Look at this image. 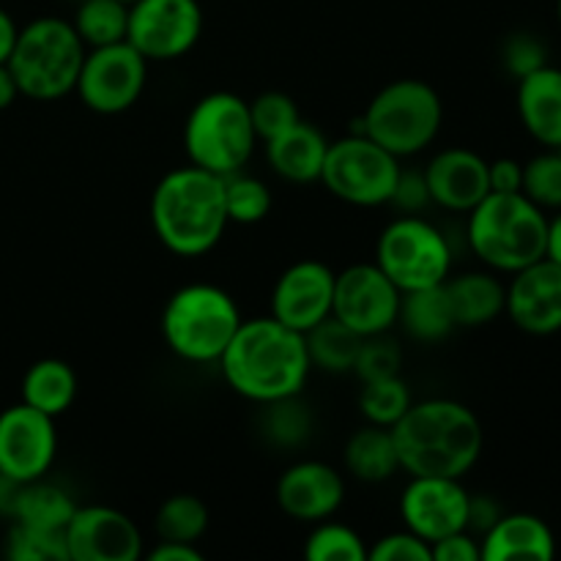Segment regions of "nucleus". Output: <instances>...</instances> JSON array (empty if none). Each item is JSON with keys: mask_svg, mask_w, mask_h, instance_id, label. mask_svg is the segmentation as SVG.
Returning <instances> with one entry per match:
<instances>
[{"mask_svg": "<svg viewBox=\"0 0 561 561\" xmlns=\"http://www.w3.org/2000/svg\"><path fill=\"white\" fill-rule=\"evenodd\" d=\"M88 47L75 25L60 16H38L16 33L9 55L20 96L33 102H55L75 91Z\"/></svg>", "mask_w": 561, "mask_h": 561, "instance_id": "obj_5", "label": "nucleus"}, {"mask_svg": "<svg viewBox=\"0 0 561 561\" xmlns=\"http://www.w3.org/2000/svg\"><path fill=\"white\" fill-rule=\"evenodd\" d=\"M471 493L455 477H411L400 493L403 529L433 546L453 531L469 529Z\"/></svg>", "mask_w": 561, "mask_h": 561, "instance_id": "obj_15", "label": "nucleus"}, {"mask_svg": "<svg viewBox=\"0 0 561 561\" xmlns=\"http://www.w3.org/2000/svg\"><path fill=\"white\" fill-rule=\"evenodd\" d=\"M400 365H403V354H400V345L394 340H389L387 334H376V337H365L359 345V354H356L354 370L356 378L362 383L376 381V378H389L400 376Z\"/></svg>", "mask_w": 561, "mask_h": 561, "instance_id": "obj_39", "label": "nucleus"}, {"mask_svg": "<svg viewBox=\"0 0 561 561\" xmlns=\"http://www.w3.org/2000/svg\"><path fill=\"white\" fill-rule=\"evenodd\" d=\"M153 529H157L159 540L195 542L197 546V540L208 529V507L192 493H175L159 504Z\"/></svg>", "mask_w": 561, "mask_h": 561, "instance_id": "obj_31", "label": "nucleus"}, {"mask_svg": "<svg viewBox=\"0 0 561 561\" xmlns=\"http://www.w3.org/2000/svg\"><path fill=\"white\" fill-rule=\"evenodd\" d=\"M546 44H542L535 33H513L502 47L504 69H507L515 80H520V77L531 75V71H537L540 66H546Z\"/></svg>", "mask_w": 561, "mask_h": 561, "instance_id": "obj_41", "label": "nucleus"}, {"mask_svg": "<svg viewBox=\"0 0 561 561\" xmlns=\"http://www.w3.org/2000/svg\"><path fill=\"white\" fill-rule=\"evenodd\" d=\"M263 436L268 438L277 447H299L310 438L312 433V416L307 411L305 403H299V394L296 398L277 400V403L263 405Z\"/></svg>", "mask_w": 561, "mask_h": 561, "instance_id": "obj_35", "label": "nucleus"}, {"mask_svg": "<svg viewBox=\"0 0 561 561\" xmlns=\"http://www.w3.org/2000/svg\"><path fill=\"white\" fill-rule=\"evenodd\" d=\"M546 257L561 266V208L557 217L548 219V239H546Z\"/></svg>", "mask_w": 561, "mask_h": 561, "instance_id": "obj_49", "label": "nucleus"}, {"mask_svg": "<svg viewBox=\"0 0 561 561\" xmlns=\"http://www.w3.org/2000/svg\"><path fill=\"white\" fill-rule=\"evenodd\" d=\"M305 557L310 561H365L367 546L359 531L340 520H318L312 524L305 542Z\"/></svg>", "mask_w": 561, "mask_h": 561, "instance_id": "obj_33", "label": "nucleus"}, {"mask_svg": "<svg viewBox=\"0 0 561 561\" xmlns=\"http://www.w3.org/2000/svg\"><path fill=\"white\" fill-rule=\"evenodd\" d=\"M504 312L526 334L548 337L561 332V266L551 257L529 263L513 274Z\"/></svg>", "mask_w": 561, "mask_h": 561, "instance_id": "obj_18", "label": "nucleus"}, {"mask_svg": "<svg viewBox=\"0 0 561 561\" xmlns=\"http://www.w3.org/2000/svg\"><path fill=\"white\" fill-rule=\"evenodd\" d=\"M422 173H425L431 203L447 211L469 214L491 195L488 159L471 148H444Z\"/></svg>", "mask_w": 561, "mask_h": 561, "instance_id": "obj_20", "label": "nucleus"}, {"mask_svg": "<svg viewBox=\"0 0 561 561\" xmlns=\"http://www.w3.org/2000/svg\"><path fill=\"white\" fill-rule=\"evenodd\" d=\"M58 455V431L53 416L27 403L0 411V474L14 482L47 477Z\"/></svg>", "mask_w": 561, "mask_h": 561, "instance_id": "obj_14", "label": "nucleus"}, {"mask_svg": "<svg viewBox=\"0 0 561 561\" xmlns=\"http://www.w3.org/2000/svg\"><path fill=\"white\" fill-rule=\"evenodd\" d=\"M449 239L422 214H400L376 241V266L392 279L400 294L444 285L453 274Z\"/></svg>", "mask_w": 561, "mask_h": 561, "instance_id": "obj_9", "label": "nucleus"}, {"mask_svg": "<svg viewBox=\"0 0 561 561\" xmlns=\"http://www.w3.org/2000/svg\"><path fill=\"white\" fill-rule=\"evenodd\" d=\"M151 561H203V553L197 551L195 542H175V540H159L157 546L148 551Z\"/></svg>", "mask_w": 561, "mask_h": 561, "instance_id": "obj_46", "label": "nucleus"}, {"mask_svg": "<svg viewBox=\"0 0 561 561\" xmlns=\"http://www.w3.org/2000/svg\"><path fill=\"white\" fill-rule=\"evenodd\" d=\"M389 206L398 208L400 214H422L431 206V192H427V181L422 170H403L400 168L398 181H394V192L389 197Z\"/></svg>", "mask_w": 561, "mask_h": 561, "instance_id": "obj_42", "label": "nucleus"}, {"mask_svg": "<svg viewBox=\"0 0 561 561\" xmlns=\"http://www.w3.org/2000/svg\"><path fill=\"white\" fill-rule=\"evenodd\" d=\"M257 146L250 102L239 93L214 91L197 99L184 124L190 164L214 175H233L247 168Z\"/></svg>", "mask_w": 561, "mask_h": 561, "instance_id": "obj_7", "label": "nucleus"}, {"mask_svg": "<svg viewBox=\"0 0 561 561\" xmlns=\"http://www.w3.org/2000/svg\"><path fill=\"white\" fill-rule=\"evenodd\" d=\"M121 3H126V5H131V3H135V0H121Z\"/></svg>", "mask_w": 561, "mask_h": 561, "instance_id": "obj_51", "label": "nucleus"}, {"mask_svg": "<svg viewBox=\"0 0 561 561\" xmlns=\"http://www.w3.org/2000/svg\"><path fill=\"white\" fill-rule=\"evenodd\" d=\"M250 118L255 126L257 140L266 142L272 137L283 135L290 126H296L301 121L299 107H296L294 99L283 91H266L261 96H255L250 102Z\"/></svg>", "mask_w": 561, "mask_h": 561, "instance_id": "obj_38", "label": "nucleus"}, {"mask_svg": "<svg viewBox=\"0 0 561 561\" xmlns=\"http://www.w3.org/2000/svg\"><path fill=\"white\" fill-rule=\"evenodd\" d=\"M16 33H20V27H16L14 16L0 9V64H9V55L16 44Z\"/></svg>", "mask_w": 561, "mask_h": 561, "instance_id": "obj_47", "label": "nucleus"}, {"mask_svg": "<svg viewBox=\"0 0 561 561\" xmlns=\"http://www.w3.org/2000/svg\"><path fill=\"white\" fill-rule=\"evenodd\" d=\"M148 85V60L129 42L85 53L75 93L99 115H121L140 102Z\"/></svg>", "mask_w": 561, "mask_h": 561, "instance_id": "obj_11", "label": "nucleus"}, {"mask_svg": "<svg viewBox=\"0 0 561 561\" xmlns=\"http://www.w3.org/2000/svg\"><path fill=\"white\" fill-rule=\"evenodd\" d=\"M75 510L77 502L71 499V493L42 477V480L22 482L20 491H16L14 510H11V520L36 526V529L64 531Z\"/></svg>", "mask_w": 561, "mask_h": 561, "instance_id": "obj_28", "label": "nucleus"}, {"mask_svg": "<svg viewBox=\"0 0 561 561\" xmlns=\"http://www.w3.org/2000/svg\"><path fill=\"white\" fill-rule=\"evenodd\" d=\"M466 239L488 268L515 274L546 257L548 214L524 192H491L469 211Z\"/></svg>", "mask_w": 561, "mask_h": 561, "instance_id": "obj_4", "label": "nucleus"}, {"mask_svg": "<svg viewBox=\"0 0 561 561\" xmlns=\"http://www.w3.org/2000/svg\"><path fill=\"white\" fill-rule=\"evenodd\" d=\"M502 507L493 502L491 496H471L469 502V531H474L477 537L485 535L499 518H502Z\"/></svg>", "mask_w": 561, "mask_h": 561, "instance_id": "obj_45", "label": "nucleus"}, {"mask_svg": "<svg viewBox=\"0 0 561 561\" xmlns=\"http://www.w3.org/2000/svg\"><path fill=\"white\" fill-rule=\"evenodd\" d=\"M444 124V104L425 80L403 77L383 85L362 115V135L376 140L398 159L433 146Z\"/></svg>", "mask_w": 561, "mask_h": 561, "instance_id": "obj_8", "label": "nucleus"}, {"mask_svg": "<svg viewBox=\"0 0 561 561\" xmlns=\"http://www.w3.org/2000/svg\"><path fill=\"white\" fill-rule=\"evenodd\" d=\"M400 471L409 477H455L463 480L480 460L485 431L469 405L453 398L411 403L392 427Z\"/></svg>", "mask_w": 561, "mask_h": 561, "instance_id": "obj_2", "label": "nucleus"}, {"mask_svg": "<svg viewBox=\"0 0 561 561\" xmlns=\"http://www.w3.org/2000/svg\"><path fill=\"white\" fill-rule=\"evenodd\" d=\"M77 389L80 383L69 362L49 356V359L33 362L22 376V403L58 420L75 405Z\"/></svg>", "mask_w": 561, "mask_h": 561, "instance_id": "obj_26", "label": "nucleus"}, {"mask_svg": "<svg viewBox=\"0 0 561 561\" xmlns=\"http://www.w3.org/2000/svg\"><path fill=\"white\" fill-rule=\"evenodd\" d=\"M433 561H482L480 537L469 529L453 531L431 546Z\"/></svg>", "mask_w": 561, "mask_h": 561, "instance_id": "obj_43", "label": "nucleus"}, {"mask_svg": "<svg viewBox=\"0 0 561 561\" xmlns=\"http://www.w3.org/2000/svg\"><path fill=\"white\" fill-rule=\"evenodd\" d=\"M71 25L88 49L126 42L129 5L121 0H80Z\"/></svg>", "mask_w": 561, "mask_h": 561, "instance_id": "obj_30", "label": "nucleus"}, {"mask_svg": "<svg viewBox=\"0 0 561 561\" xmlns=\"http://www.w3.org/2000/svg\"><path fill=\"white\" fill-rule=\"evenodd\" d=\"M263 146H266L268 168L288 184H312V181L321 179L329 140L318 126L299 121Z\"/></svg>", "mask_w": 561, "mask_h": 561, "instance_id": "obj_23", "label": "nucleus"}, {"mask_svg": "<svg viewBox=\"0 0 561 561\" xmlns=\"http://www.w3.org/2000/svg\"><path fill=\"white\" fill-rule=\"evenodd\" d=\"M526 197L542 211H559L561 208V148H548L546 153H537L535 159L524 164V186Z\"/></svg>", "mask_w": 561, "mask_h": 561, "instance_id": "obj_36", "label": "nucleus"}, {"mask_svg": "<svg viewBox=\"0 0 561 561\" xmlns=\"http://www.w3.org/2000/svg\"><path fill=\"white\" fill-rule=\"evenodd\" d=\"M488 181H491V192H520L524 186V164L518 159H496V162H488Z\"/></svg>", "mask_w": 561, "mask_h": 561, "instance_id": "obj_44", "label": "nucleus"}, {"mask_svg": "<svg viewBox=\"0 0 561 561\" xmlns=\"http://www.w3.org/2000/svg\"><path fill=\"white\" fill-rule=\"evenodd\" d=\"M203 9L197 0H135L126 42L148 60H179L201 42Z\"/></svg>", "mask_w": 561, "mask_h": 561, "instance_id": "obj_12", "label": "nucleus"}, {"mask_svg": "<svg viewBox=\"0 0 561 561\" xmlns=\"http://www.w3.org/2000/svg\"><path fill=\"white\" fill-rule=\"evenodd\" d=\"M64 537L69 561H137L142 557V531L129 515L107 504H77Z\"/></svg>", "mask_w": 561, "mask_h": 561, "instance_id": "obj_16", "label": "nucleus"}, {"mask_svg": "<svg viewBox=\"0 0 561 561\" xmlns=\"http://www.w3.org/2000/svg\"><path fill=\"white\" fill-rule=\"evenodd\" d=\"M518 115L540 146L561 148V69L546 64L520 77Z\"/></svg>", "mask_w": 561, "mask_h": 561, "instance_id": "obj_22", "label": "nucleus"}, {"mask_svg": "<svg viewBox=\"0 0 561 561\" xmlns=\"http://www.w3.org/2000/svg\"><path fill=\"white\" fill-rule=\"evenodd\" d=\"M148 217L164 250L181 257L206 255L222 241L230 225L222 175L195 164L170 170L153 186Z\"/></svg>", "mask_w": 561, "mask_h": 561, "instance_id": "obj_3", "label": "nucleus"}, {"mask_svg": "<svg viewBox=\"0 0 561 561\" xmlns=\"http://www.w3.org/2000/svg\"><path fill=\"white\" fill-rule=\"evenodd\" d=\"M343 463L354 480L367 482V485H381V482L392 480L400 471L392 431L365 422V427L351 433V438L345 442Z\"/></svg>", "mask_w": 561, "mask_h": 561, "instance_id": "obj_25", "label": "nucleus"}, {"mask_svg": "<svg viewBox=\"0 0 561 561\" xmlns=\"http://www.w3.org/2000/svg\"><path fill=\"white\" fill-rule=\"evenodd\" d=\"M398 175L400 159L362 131H354L340 140H329L318 181L327 186L329 195L348 206L376 208L389 206Z\"/></svg>", "mask_w": 561, "mask_h": 561, "instance_id": "obj_10", "label": "nucleus"}, {"mask_svg": "<svg viewBox=\"0 0 561 561\" xmlns=\"http://www.w3.org/2000/svg\"><path fill=\"white\" fill-rule=\"evenodd\" d=\"M334 272L323 261H296L277 277L272 290V316L296 332H310L332 316Z\"/></svg>", "mask_w": 561, "mask_h": 561, "instance_id": "obj_17", "label": "nucleus"}, {"mask_svg": "<svg viewBox=\"0 0 561 561\" xmlns=\"http://www.w3.org/2000/svg\"><path fill=\"white\" fill-rule=\"evenodd\" d=\"M411 403H414L411 389L400 376L376 378V381L362 383L359 411L365 416V422H370V425L389 427L392 431L403 420L405 411L411 409Z\"/></svg>", "mask_w": 561, "mask_h": 561, "instance_id": "obj_32", "label": "nucleus"}, {"mask_svg": "<svg viewBox=\"0 0 561 561\" xmlns=\"http://www.w3.org/2000/svg\"><path fill=\"white\" fill-rule=\"evenodd\" d=\"M233 296L211 283H192L175 290L162 310L164 345L192 365H214L241 327Z\"/></svg>", "mask_w": 561, "mask_h": 561, "instance_id": "obj_6", "label": "nucleus"}, {"mask_svg": "<svg viewBox=\"0 0 561 561\" xmlns=\"http://www.w3.org/2000/svg\"><path fill=\"white\" fill-rule=\"evenodd\" d=\"M482 561H551L557 537L551 526L531 513L502 515L480 537Z\"/></svg>", "mask_w": 561, "mask_h": 561, "instance_id": "obj_21", "label": "nucleus"}, {"mask_svg": "<svg viewBox=\"0 0 561 561\" xmlns=\"http://www.w3.org/2000/svg\"><path fill=\"white\" fill-rule=\"evenodd\" d=\"M400 288L376 266L354 263L334 274L332 316L359 337H376L398 327Z\"/></svg>", "mask_w": 561, "mask_h": 561, "instance_id": "obj_13", "label": "nucleus"}, {"mask_svg": "<svg viewBox=\"0 0 561 561\" xmlns=\"http://www.w3.org/2000/svg\"><path fill=\"white\" fill-rule=\"evenodd\" d=\"M274 496L288 518L312 526L343 507L345 477L323 460H299L279 474Z\"/></svg>", "mask_w": 561, "mask_h": 561, "instance_id": "obj_19", "label": "nucleus"}, {"mask_svg": "<svg viewBox=\"0 0 561 561\" xmlns=\"http://www.w3.org/2000/svg\"><path fill=\"white\" fill-rule=\"evenodd\" d=\"M225 211L236 225H257L272 211V190L261 179L239 173L225 175Z\"/></svg>", "mask_w": 561, "mask_h": 561, "instance_id": "obj_34", "label": "nucleus"}, {"mask_svg": "<svg viewBox=\"0 0 561 561\" xmlns=\"http://www.w3.org/2000/svg\"><path fill=\"white\" fill-rule=\"evenodd\" d=\"M217 365L228 387L257 405L301 394L312 370L305 334L274 316L241 321Z\"/></svg>", "mask_w": 561, "mask_h": 561, "instance_id": "obj_1", "label": "nucleus"}, {"mask_svg": "<svg viewBox=\"0 0 561 561\" xmlns=\"http://www.w3.org/2000/svg\"><path fill=\"white\" fill-rule=\"evenodd\" d=\"M449 307H453L455 327L480 329L496 321L507 305V285L493 272H463L449 274L444 283Z\"/></svg>", "mask_w": 561, "mask_h": 561, "instance_id": "obj_24", "label": "nucleus"}, {"mask_svg": "<svg viewBox=\"0 0 561 561\" xmlns=\"http://www.w3.org/2000/svg\"><path fill=\"white\" fill-rule=\"evenodd\" d=\"M367 559L370 561H433L431 542L416 537L414 531L400 529L392 535H383L367 548Z\"/></svg>", "mask_w": 561, "mask_h": 561, "instance_id": "obj_40", "label": "nucleus"}, {"mask_svg": "<svg viewBox=\"0 0 561 561\" xmlns=\"http://www.w3.org/2000/svg\"><path fill=\"white\" fill-rule=\"evenodd\" d=\"M362 340L365 337H359L354 329H348L334 316H329L327 321H321L318 327H312L310 332H305L310 365L321 367V370L327 373H334V376L354 370Z\"/></svg>", "mask_w": 561, "mask_h": 561, "instance_id": "obj_29", "label": "nucleus"}, {"mask_svg": "<svg viewBox=\"0 0 561 561\" xmlns=\"http://www.w3.org/2000/svg\"><path fill=\"white\" fill-rule=\"evenodd\" d=\"M16 96H20V88H16L14 75H11L9 64H0V113L9 110L16 102Z\"/></svg>", "mask_w": 561, "mask_h": 561, "instance_id": "obj_48", "label": "nucleus"}, {"mask_svg": "<svg viewBox=\"0 0 561 561\" xmlns=\"http://www.w3.org/2000/svg\"><path fill=\"white\" fill-rule=\"evenodd\" d=\"M398 323L416 343H442L453 334V329H458L444 285L409 290L400 296Z\"/></svg>", "mask_w": 561, "mask_h": 561, "instance_id": "obj_27", "label": "nucleus"}, {"mask_svg": "<svg viewBox=\"0 0 561 561\" xmlns=\"http://www.w3.org/2000/svg\"><path fill=\"white\" fill-rule=\"evenodd\" d=\"M5 557L11 561H69L64 531L14 524L5 537Z\"/></svg>", "mask_w": 561, "mask_h": 561, "instance_id": "obj_37", "label": "nucleus"}, {"mask_svg": "<svg viewBox=\"0 0 561 561\" xmlns=\"http://www.w3.org/2000/svg\"><path fill=\"white\" fill-rule=\"evenodd\" d=\"M557 14H559V25H561V0H557Z\"/></svg>", "mask_w": 561, "mask_h": 561, "instance_id": "obj_50", "label": "nucleus"}]
</instances>
